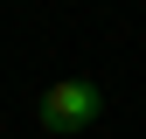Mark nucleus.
I'll return each mask as SVG.
<instances>
[{"instance_id": "f257e3e1", "label": "nucleus", "mask_w": 146, "mask_h": 139, "mask_svg": "<svg viewBox=\"0 0 146 139\" xmlns=\"http://www.w3.org/2000/svg\"><path fill=\"white\" fill-rule=\"evenodd\" d=\"M104 118V91L90 77H63V83H49L42 97H35V125L42 132H56V139H70V132H90Z\"/></svg>"}]
</instances>
